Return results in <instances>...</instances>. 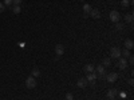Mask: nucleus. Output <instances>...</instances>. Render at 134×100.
<instances>
[{
  "mask_svg": "<svg viewBox=\"0 0 134 100\" xmlns=\"http://www.w3.org/2000/svg\"><path fill=\"white\" fill-rule=\"evenodd\" d=\"M26 87L30 88V90H32V88L36 87V79L34 76H28L26 79Z\"/></svg>",
  "mask_w": 134,
  "mask_h": 100,
  "instance_id": "obj_1",
  "label": "nucleus"
},
{
  "mask_svg": "<svg viewBox=\"0 0 134 100\" xmlns=\"http://www.w3.org/2000/svg\"><path fill=\"white\" fill-rule=\"evenodd\" d=\"M109 16H110V20L113 21V23H117V21L121 20V14L118 12V11H111Z\"/></svg>",
  "mask_w": 134,
  "mask_h": 100,
  "instance_id": "obj_2",
  "label": "nucleus"
},
{
  "mask_svg": "<svg viewBox=\"0 0 134 100\" xmlns=\"http://www.w3.org/2000/svg\"><path fill=\"white\" fill-rule=\"evenodd\" d=\"M110 56L113 58V59L121 58V49H119L118 47H113V48L110 49Z\"/></svg>",
  "mask_w": 134,
  "mask_h": 100,
  "instance_id": "obj_3",
  "label": "nucleus"
},
{
  "mask_svg": "<svg viewBox=\"0 0 134 100\" xmlns=\"http://www.w3.org/2000/svg\"><path fill=\"white\" fill-rule=\"evenodd\" d=\"M117 67L119 70H125L127 67V60L125 58H118V61H117Z\"/></svg>",
  "mask_w": 134,
  "mask_h": 100,
  "instance_id": "obj_4",
  "label": "nucleus"
},
{
  "mask_svg": "<svg viewBox=\"0 0 134 100\" xmlns=\"http://www.w3.org/2000/svg\"><path fill=\"white\" fill-rule=\"evenodd\" d=\"M117 93H118V91H117V90H114V88H111V90H109V91H107L106 96H107V99H109V100H114V99L117 97Z\"/></svg>",
  "mask_w": 134,
  "mask_h": 100,
  "instance_id": "obj_5",
  "label": "nucleus"
},
{
  "mask_svg": "<svg viewBox=\"0 0 134 100\" xmlns=\"http://www.w3.org/2000/svg\"><path fill=\"white\" fill-rule=\"evenodd\" d=\"M117 79H118V75H117V72H110V73L106 76V80H107L109 83H114Z\"/></svg>",
  "mask_w": 134,
  "mask_h": 100,
  "instance_id": "obj_6",
  "label": "nucleus"
},
{
  "mask_svg": "<svg viewBox=\"0 0 134 100\" xmlns=\"http://www.w3.org/2000/svg\"><path fill=\"white\" fill-rule=\"evenodd\" d=\"M88 16H91L93 19H99V17H100V12H99V9L93 8V9L90 11V14H88Z\"/></svg>",
  "mask_w": 134,
  "mask_h": 100,
  "instance_id": "obj_7",
  "label": "nucleus"
},
{
  "mask_svg": "<svg viewBox=\"0 0 134 100\" xmlns=\"http://www.w3.org/2000/svg\"><path fill=\"white\" fill-rule=\"evenodd\" d=\"M125 48L129 49V51H131V49L134 48V41H133L131 39H126V40H125Z\"/></svg>",
  "mask_w": 134,
  "mask_h": 100,
  "instance_id": "obj_8",
  "label": "nucleus"
},
{
  "mask_svg": "<svg viewBox=\"0 0 134 100\" xmlns=\"http://www.w3.org/2000/svg\"><path fill=\"white\" fill-rule=\"evenodd\" d=\"M55 52H57L58 56H62V55L64 53V47L62 46V44H57V47H55Z\"/></svg>",
  "mask_w": 134,
  "mask_h": 100,
  "instance_id": "obj_9",
  "label": "nucleus"
},
{
  "mask_svg": "<svg viewBox=\"0 0 134 100\" xmlns=\"http://www.w3.org/2000/svg\"><path fill=\"white\" fill-rule=\"evenodd\" d=\"M94 70H95V68H94V65H93V64H86V65L83 67V71H85L86 73H90V72H95Z\"/></svg>",
  "mask_w": 134,
  "mask_h": 100,
  "instance_id": "obj_10",
  "label": "nucleus"
},
{
  "mask_svg": "<svg viewBox=\"0 0 134 100\" xmlns=\"http://www.w3.org/2000/svg\"><path fill=\"white\" fill-rule=\"evenodd\" d=\"M86 80H87V82H95V80H97V73H95V72H90V73H87Z\"/></svg>",
  "mask_w": 134,
  "mask_h": 100,
  "instance_id": "obj_11",
  "label": "nucleus"
},
{
  "mask_svg": "<svg viewBox=\"0 0 134 100\" xmlns=\"http://www.w3.org/2000/svg\"><path fill=\"white\" fill-rule=\"evenodd\" d=\"M87 80H86V77H82V79H79V80H78V83H76V85L78 87H79V88H85L86 85H87Z\"/></svg>",
  "mask_w": 134,
  "mask_h": 100,
  "instance_id": "obj_12",
  "label": "nucleus"
},
{
  "mask_svg": "<svg viewBox=\"0 0 134 100\" xmlns=\"http://www.w3.org/2000/svg\"><path fill=\"white\" fill-rule=\"evenodd\" d=\"M93 9V7L90 5V4H85L83 5V12H85V17H87L88 16V14H90V11Z\"/></svg>",
  "mask_w": 134,
  "mask_h": 100,
  "instance_id": "obj_13",
  "label": "nucleus"
},
{
  "mask_svg": "<svg viewBox=\"0 0 134 100\" xmlns=\"http://www.w3.org/2000/svg\"><path fill=\"white\" fill-rule=\"evenodd\" d=\"M94 71H95L98 75H103V73H105V67H103L102 64H100V65H97Z\"/></svg>",
  "mask_w": 134,
  "mask_h": 100,
  "instance_id": "obj_14",
  "label": "nucleus"
},
{
  "mask_svg": "<svg viewBox=\"0 0 134 100\" xmlns=\"http://www.w3.org/2000/svg\"><path fill=\"white\" fill-rule=\"evenodd\" d=\"M110 64H111V59H110V58H105L103 61H102V65H103V67H109Z\"/></svg>",
  "mask_w": 134,
  "mask_h": 100,
  "instance_id": "obj_15",
  "label": "nucleus"
},
{
  "mask_svg": "<svg viewBox=\"0 0 134 100\" xmlns=\"http://www.w3.org/2000/svg\"><path fill=\"white\" fill-rule=\"evenodd\" d=\"M125 20L127 21V23H133V14L130 12V14L125 15Z\"/></svg>",
  "mask_w": 134,
  "mask_h": 100,
  "instance_id": "obj_16",
  "label": "nucleus"
},
{
  "mask_svg": "<svg viewBox=\"0 0 134 100\" xmlns=\"http://www.w3.org/2000/svg\"><path fill=\"white\" fill-rule=\"evenodd\" d=\"M31 76H34V77L40 76V71H39L38 68H34V70H32V72H31Z\"/></svg>",
  "mask_w": 134,
  "mask_h": 100,
  "instance_id": "obj_17",
  "label": "nucleus"
},
{
  "mask_svg": "<svg viewBox=\"0 0 134 100\" xmlns=\"http://www.w3.org/2000/svg\"><path fill=\"white\" fill-rule=\"evenodd\" d=\"M12 11H14V14H20V11H21V8H20V5H12Z\"/></svg>",
  "mask_w": 134,
  "mask_h": 100,
  "instance_id": "obj_18",
  "label": "nucleus"
},
{
  "mask_svg": "<svg viewBox=\"0 0 134 100\" xmlns=\"http://www.w3.org/2000/svg\"><path fill=\"white\" fill-rule=\"evenodd\" d=\"M121 55H124V58L126 59V58H129V56H130V51L125 48L124 51H121Z\"/></svg>",
  "mask_w": 134,
  "mask_h": 100,
  "instance_id": "obj_19",
  "label": "nucleus"
},
{
  "mask_svg": "<svg viewBox=\"0 0 134 100\" xmlns=\"http://www.w3.org/2000/svg\"><path fill=\"white\" fill-rule=\"evenodd\" d=\"M121 5L124 7V8H127V7L130 5V0H122V2H121Z\"/></svg>",
  "mask_w": 134,
  "mask_h": 100,
  "instance_id": "obj_20",
  "label": "nucleus"
},
{
  "mask_svg": "<svg viewBox=\"0 0 134 100\" xmlns=\"http://www.w3.org/2000/svg\"><path fill=\"white\" fill-rule=\"evenodd\" d=\"M115 29L117 31H122V29H124V24L119 23V21H117V23H115Z\"/></svg>",
  "mask_w": 134,
  "mask_h": 100,
  "instance_id": "obj_21",
  "label": "nucleus"
},
{
  "mask_svg": "<svg viewBox=\"0 0 134 100\" xmlns=\"http://www.w3.org/2000/svg\"><path fill=\"white\" fill-rule=\"evenodd\" d=\"M4 5H8V7H11L12 5V0H4V3H3Z\"/></svg>",
  "mask_w": 134,
  "mask_h": 100,
  "instance_id": "obj_22",
  "label": "nucleus"
},
{
  "mask_svg": "<svg viewBox=\"0 0 134 100\" xmlns=\"http://www.w3.org/2000/svg\"><path fill=\"white\" fill-rule=\"evenodd\" d=\"M21 2H23V0H12V4H15V5H20Z\"/></svg>",
  "mask_w": 134,
  "mask_h": 100,
  "instance_id": "obj_23",
  "label": "nucleus"
},
{
  "mask_svg": "<svg viewBox=\"0 0 134 100\" xmlns=\"http://www.w3.org/2000/svg\"><path fill=\"white\" fill-rule=\"evenodd\" d=\"M66 99H67V100H72V99H74L72 93H67V95H66Z\"/></svg>",
  "mask_w": 134,
  "mask_h": 100,
  "instance_id": "obj_24",
  "label": "nucleus"
},
{
  "mask_svg": "<svg viewBox=\"0 0 134 100\" xmlns=\"http://www.w3.org/2000/svg\"><path fill=\"white\" fill-rule=\"evenodd\" d=\"M129 63H130V64L134 63V56H133V55H130V56H129Z\"/></svg>",
  "mask_w": 134,
  "mask_h": 100,
  "instance_id": "obj_25",
  "label": "nucleus"
},
{
  "mask_svg": "<svg viewBox=\"0 0 134 100\" xmlns=\"http://www.w3.org/2000/svg\"><path fill=\"white\" fill-rule=\"evenodd\" d=\"M4 9H5V5H4L3 3H0V12H3Z\"/></svg>",
  "mask_w": 134,
  "mask_h": 100,
  "instance_id": "obj_26",
  "label": "nucleus"
},
{
  "mask_svg": "<svg viewBox=\"0 0 134 100\" xmlns=\"http://www.w3.org/2000/svg\"><path fill=\"white\" fill-rule=\"evenodd\" d=\"M127 83H129L130 85H133V84H134V80H133V79H129V80H127Z\"/></svg>",
  "mask_w": 134,
  "mask_h": 100,
  "instance_id": "obj_27",
  "label": "nucleus"
},
{
  "mask_svg": "<svg viewBox=\"0 0 134 100\" xmlns=\"http://www.w3.org/2000/svg\"><path fill=\"white\" fill-rule=\"evenodd\" d=\"M79 2H83V0H79Z\"/></svg>",
  "mask_w": 134,
  "mask_h": 100,
  "instance_id": "obj_28",
  "label": "nucleus"
}]
</instances>
